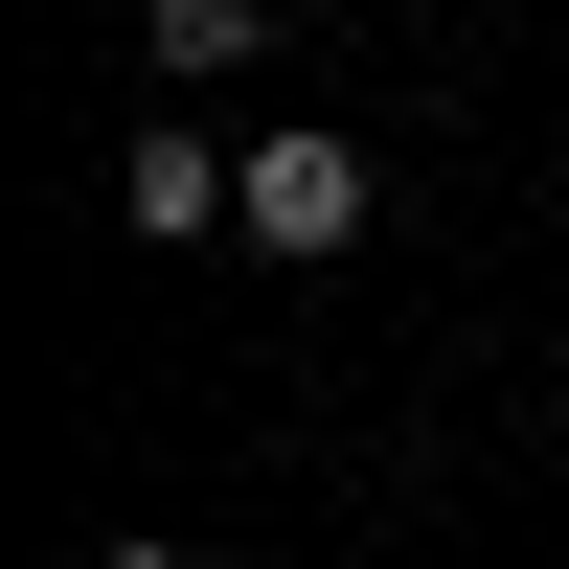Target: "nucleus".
Masks as SVG:
<instances>
[{
	"mask_svg": "<svg viewBox=\"0 0 569 569\" xmlns=\"http://www.w3.org/2000/svg\"><path fill=\"white\" fill-rule=\"evenodd\" d=\"M365 206H388L365 137H251V160H228V228H251V251H342Z\"/></svg>",
	"mask_w": 569,
	"mask_h": 569,
	"instance_id": "nucleus-1",
	"label": "nucleus"
},
{
	"mask_svg": "<svg viewBox=\"0 0 569 569\" xmlns=\"http://www.w3.org/2000/svg\"><path fill=\"white\" fill-rule=\"evenodd\" d=\"M137 46H160V69H251L273 0H137Z\"/></svg>",
	"mask_w": 569,
	"mask_h": 569,
	"instance_id": "nucleus-2",
	"label": "nucleus"
},
{
	"mask_svg": "<svg viewBox=\"0 0 569 569\" xmlns=\"http://www.w3.org/2000/svg\"><path fill=\"white\" fill-rule=\"evenodd\" d=\"M114 206H137V228H206V206H228V160H206V137H137V160H114Z\"/></svg>",
	"mask_w": 569,
	"mask_h": 569,
	"instance_id": "nucleus-3",
	"label": "nucleus"
},
{
	"mask_svg": "<svg viewBox=\"0 0 569 569\" xmlns=\"http://www.w3.org/2000/svg\"><path fill=\"white\" fill-rule=\"evenodd\" d=\"M91 569H182V547H160V525H137V547H91Z\"/></svg>",
	"mask_w": 569,
	"mask_h": 569,
	"instance_id": "nucleus-4",
	"label": "nucleus"
}]
</instances>
